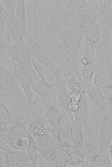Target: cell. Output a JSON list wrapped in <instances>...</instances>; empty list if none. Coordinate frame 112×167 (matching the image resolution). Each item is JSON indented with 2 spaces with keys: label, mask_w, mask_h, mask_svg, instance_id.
<instances>
[{
  "label": "cell",
  "mask_w": 112,
  "mask_h": 167,
  "mask_svg": "<svg viewBox=\"0 0 112 167\" xmlns=\"http://www.w3.org/2000/svg\"><path fill=\"white\" fill-rule=\"evenodd\" d=\"M38 0H34V6L32 14V21L30 24L33 28V38H40L43 34L44 32L40 28L38 25L37 20V12Z\"/></svg>",
  "instance_id": "1f68e13d"
},
{
  "label": "cell",
  "mask_w": 112,
  "mask_h": 167,
  "mask_svg": "<svg viewBox=\"0 0 112 167\" xmlns=\"http://www.w3.org/2000/svg\"><path fill=\"white\" fill-rule=\"evenodd\" d=\"M111 32L103 27L100 40L95 52L97 63L104 68L112 67V46L111 43Z\"/></svg>",
  "instance_id": "52a82bcc"
},
{
  "label": "cell",
  "mask_w": 112,
  "mask_h": 167,
  "mask_svg": "<svg viewBox=\"0 0 112 167\" xmlns=\"http://www.w3.org/2000/svg\"><path fill=\"white\" fill-rule=\"evenodd\" d=\"M102 31L97 20L84 34L91 51L95 57L96 48L100 40Z\"/></svg>",
  "instance_id": "ffe728a7"
},
{
  "label": "cell",
  "mask_w": 112,
  "mask_h": 167,
  "mask_svg": "<svg viewBox=\"0 0 112 167\" xmlns=\"http://www.w3.org/2000/svg\"><path fill=\"white\" fill-rule=\"evenodd\" d=\"M3 134H11L23 137H27L29 134L24 123L11 126H8Z\"/></svg>",
  "instance_id": "f546056e"
},
{
  "label": "cell",
  "mask_w": 112,
  "mask_h": 167,
  "mask_svg": "<svg viewBox=\"0 0 112 167\" xmlns=\"http://www.w3.org/2000/svg\"><path fill=\"white\" fill-rule=\"evenodd\" d=\"M14 73L25 95L28 107L32 106L35 101L34 99L32 84L34 81L28 70L23 66L12 60Z\"/></svg>",
  "instance_id": "8fae6325"
},
{
  "label": "cell",
  "mask_w": 112,
  "mask_h": 167,
  "mask_svg": "<svg viewBox=\"0 0 112 167\" xmlns=\"http://www.w3.org/2000/svg\"><path fill=\"white\" fill-rule=\"evenodd\" d=\"M80 93L81 98L78 104V109L75 114L72 122L84 126L88 122L89 118L88 98L84 89Z\"/></svg>",
  "instance_id": "d6986e66"
},
{
  "label": "cell",
  "mask_w": 112,
  "mask_h": 167,
  "mask_svg": "<svg viewBox=\"0 0 112 167\" xmlns=\"http://www.w3.org/2000/svg\"><path fill=\"white\" fill-rule=\"evenodd\" d=\"M54 148L55 152V167H67L69 158L68 154L61 149Z\"/></svg>",
  "instance_id": "4dcf8cb0"
},
{
  "label": "cell",
  "mask_w": 112,
  "mask_h": 167,
  "mask_svg": "<svg viewBox=\"0 0 112 167\" xmlns=\"http://www.w3.org/2000/svg\"><path fill=\"white\" fill-rule=\"evenodd\" d=\"M85 7L78 13L74 25L84 35L100 15L103 0H87Z\"/></svg>",
  "instance_id": "5b68a950"
},
{
  "label": "cell",
  "mask_w": 112,
  "mask_h": 167,
  "mask_svg": "<svg viewBox=\"0 0 112 167\" xmlns=\"http://www.w3.org/2000/svg\"><path fill=\"white\" fill-rule=\"evenodd\" d=\"M69 123L56 129L47 128L54 138V145L53 147L61 149L68 154L71 152V149L73 147Z\"/></svg>",
  "instance_id": "4fadbf2b"
},
{
  "label": "cell",
  "mask_w": 112,
  "mask_h": 167,
  "mask_svg": "<svg viewBox=\"0 0 112 167\" xmlns=\"http://www.w3.org/2000/svg\"><path fill=\"white\" fill-rule=\"evenodd\" d=\"M7 55H9L12 60L25 67L34 81L41 82L34 69L29 47L24 42V39L11 44Z\"/></svg>",
  "instance_id": "277c9868"
},
{
  "label": "cell",
  "mask_w": 112,
  "mask_h": 167,
  "mask_svg": "<svg viewBox=\"0 0 112 167\" xmlns=\"http://www.w3.org/2000/svg\"><path fill=\"white\" fill-rule=\"evenodd\" d=\"M10 30L11 44L24 39L23 28L18 17L15 14L10 24Z\"/></svg>",
  "instance_id": "cb8c5ba5"
},
{
  "label": "cell",
  "mask_w": 112,
  "mask_h": 167,
  "mask_svg": "<svg viewBox=\"0 0 112 167\" xmlns=\"http://www.w3.org/2000/svg\"><path fill=\"white\" fill-rule=\"evenodd\" d=\"M103 115L98 136L99 149L101 152L109 154L112 140V109Z\"/></svg>",
  "instance_id": "7c38bea8"
},
{
  "label": "cell",
  "mask_w": 112,
  "mask_h": 167,
  "mask_svg": "<svg viewBox=\"0 0 112 167\" xmlns=\"http://www.w3.org/2000/svg\"><path fill=\"white\" fill-rule=\"evenodd\" d=\"M32 65L34 69L41 82L47 83L48 82L44 74L41 65L32 57Z\"/></svg>",
  "instance_id": "f35d334b"
},
{
  "label": "cell",
  "mask_w": 112,
  "mask_h": 167,
  "mask_svg": "<svg viewBox=\"0 0 112 167\" xmlns=\"http://www.w3.org/2000/svg\"><path fill=\"white\" fill-rule=\"evenodd\" d=\"M105 68V75L100 88L105 100L110 110L112 109V67Z\"/></svg>",
  "instance_id": "44dd1931"
},
{
  "label": "cell",
  "mask_w": 112,
  "mask_h": 167,
  "mask_svg": "<svg viewBox=\"0 0 112 167\" xmlns=\"http://www.w3.org/2000/svg\"><path fill=\"white\" fill-rule=\"evenodd\" d=\"M68 0H55L56 5L48 21L45 35L55 36L60 30L69 28L75 13L70 6Z\"/></svg>",
  "instance_id": "3957f363"
},
{
  "label": "cell",
  "mask_w": 112,
  "mask_h": 167,
  "mask_svg": "<svg viewBox=\"0 0 112 167\" xmlns=\"http://www.w3.org/2000/svg\"><path fill=\"white\" fill-rule=\"evenodd\" d=\"M0 7V28L2 29L10 25L14 15L12 16L8 14L1 4Z\"/></svg>",
  "instance_id": "d590c367"
},
{
  "label": "cell",
  "mask_w": 112,
  "mask_h": 167,
  "mask_svg": "<svg viewBox=\"0 0 112 167\" xmlns=\"http://www.w3.org/2000/svg\"><path fill=\"white\" fill-rule=\"evenodd\" d=\"M105 73V68L97 63L94 75V84L95 85L100 87L104 78Z\"/></svg>",
  "instance_id": "8d00e7d4"
},
{
  "label": "cell",
  "mask_w": 112,
  "mask_h": 167,
  "mask_svg": "<svg viewBox=\"0 0 112 167\" xmlns=\"http://www.w3.org/2000/svg\"><path fill=\"white\" fill-rule=\"evenodd\" d=\"M64 77L68 88L72 92L80 93L84 89L76 77L72 75Z\"/></svg>",
  "instance_id": "836d02e7"
},
{
  "label": "cell",
  "mask_w": 112,
  "mask_h": 167,
  "mask_svg": "<svg viewBox=\"0 0 112 167\" xmlns=\"http://www.w3.org/2000/svg\"><path fill=\"white\" fill-rule=\"evenodd\" d=\"M15 14L18 17L23 30L27 25L25 0H17Z\"/></svg>",
  "instance_id": "83f0119b"
},
{
  "label": "cell",
  "mask_w": 112,
  "mask_h": 167,
  "mask_svg": "<svg viewBox=\"0 0 112 167\" xmlns=\"http://www.w3.org/2000/svg\"><path fill=\"white\" fill-rule=\"evenodd\" d=\"M40 38L45 41L52 62L64 76L72 75L77 78L81 75L77 67V57L56 37L43 33Z\"/></svg>",
  "instance_id": "7a4b0ae2"
},
{
  "label": "cell",
  "mask_w": 112,
  "mask_h": 167,
  "mask_svg": "<svg viewBox=\"0 0 112 167\" xmlns=\"http://www.w3.org/2000/svg\"><path fill=\"white\" fill-rule=\"evenodd\" d=\"M69 124L73 148L78 147L82 144L84 140L83 126L73 122Z\"/></svg>",
  "instance_id": "603a6c76"
},
{
  "label": "cell",
  "mask_w": 112,
  "mask_h": 167,
  "mask_svg": "<svg viewBox=\"0 0 112 167\" xmlns=\"http://www.w3.org/2000/svg\"><path fill=\"white\" fill-rule=\"evenodd\" d=\"M28 147L26 151L32 167L38 166L37 164L39 156V152L36 143L33 137L29 134L27 137Z\"/></svg>",
  "instance_id": "d4e9b609"
},
{
  "label": "cell",
  "mask_w": 112,
  "mask_h": 167,
  "mask_svg": "<svg viewBox=\"0 0 112 167\" xmlns=\"http://www.w3.org/2000/svg\"><path fill=\"white\" fill-rule=\"evenodd\" d=\"M110 41H111V44L112 46V32H111V33Z\"/></svg>",
  "instance_id": "b9f144b4"
},
{
  "label": "cell",
  "mask_w": 112,
  "mask_h": 167,
  "mask_svg": "<svg viewBox=\"0 0 112 167\" xmlns=\"http://www.w3.org/2000/svg\"><path fill=\"white\" fill-rule=\"evenodd\" d=\"M23 36L24 42L29 47L32 57L35 60L41 65L47 67L52 72L58 69L52 62L46 46L32 38L26 28L23 30Z\"/></svg>",
  "instance_id": "8992f818"
},
{
  "label": "cell",
  "mask_w": 112,
  "mask_h": 167,
  "mask_svg": "<svg viewBox=\"0 0 112 167\" xmlns=\"http://www.w3.org/2000/svg\"><path fill=\"white\" fill-rule=\"evenodd\" d=\"M48 131L42 135L34 138L38 146L39 151L52 148L54 145V138Z\"/></svg>",
  "instance_id": "4316f807"
},
{
  "label": "cell",
  "mask_w": 112,
  "mask_h": 167,
  "mask_svg": "<svg viewBox=\"0 0 112 167\" xmlns=\"http://www.w3.org/2000/svg\"><path fill=\"white\" fill-rule=\"evenodd\" d=\"M31 87L33 91L42 99V101L57 102L55 82L44 83L34 81Z\"/></svg>",
  "instance_id": "ac0fdd59"
},
{
  "label": "cell",
  "mask_w": 112,
  "mask_h": 167,
  "mask_svg": "<svg viewBox=\"0 0 112 167\" xmlns=\"http://www.w3.org/2000/svg\"><path fill=\"white\" fill-rule=\"evenodd\" d=\"M50 167H55V152L53 147L39 151Z\"/></svg>",
  "instance_id": "e575fe53"
},
{
  "label": "cell",
  "mask_w": 112,
  "mask_h": 167,
  "mask_svg": "<svg viewBox=\"0 0 112 167\" xmlns=\"http://www.w3.org/2000/svg\"><path fill=\"white\" fill-rule=\"evenodd\" d=\"M52 73L55 79L57 102L66 111L69 117L70 113L68 109V105L70 101V94L66 87V80L59 70H56Z\"/></svg>",
  "instance_id": "2e32d148"
},
{
  "label": "cell",
  "mask_w": 112,
  "mask_h": 167,
  "mask_svg": "<svg viewBox=\"0 0 112 167\" xmlns=\"http://www.w3.org/2000/svg\"><path fill=\"white\" fill-rule=\"evenodd\" d=\"M83 34L75 26L59 30L56 37L61 43L77 57L81 46Z\"/></svg>",
  "instance_id": "30bf717a"
},
{
  "label": "cell",
  "mask_w": 112,
  "mask_h": 167,
  "mask_svg": "<svg viewBox=\"0 0 112 167\" xmlns=\"http://www.w3.org/2000/svg\"><path fill=\"white\" fill-rule=\"evenodd\" d=\"M0 102L15 117L25 118L28 114L26 98L14 72L0 67Z\"/></svg>",
  "instance_id": "6da1fadb"
},
{
  "label": "cell",
  "mask_w": 112,
  "mask_h": 167,
  "mask_svg": "<svg viewBox=\"0 0 112 167\" xmlns=\"http://www.w3.org/2000/svg\"><path fill=\"white\" fill-rule=\"evenodd\" d=\"M0 2L8 14L12 16L15 15L17 0H0Z\"/></svg>",
  "instance_id": "74e56055"
},
{
  "label": "cell",
  "mask_w": 112,
  "mask_h": 167,
  "mask_svg": "<svg viewBox=\"0 0 112 167\" xmlns=\"http://www.w3.org/2000/svg\"><path fill=\"white\" fill-rule=\"evenodd\" d=\"M81 61L82 65L81 72L83 81L91 84L97 62L95 57L91 52L88 42L86 40L83 55Z\"/></svg>",
  "instance_id": "5bb4252c"
},
{
  "label": "cell",
  "mask_w": 112,
  "mask_h": 167,
  "mask_svg": "<svg viewBox=\"0 0 112 167\" xmlns=\"http://www.w3.org/2000/svg\"><path fill=\"white\" fill-rule=\"evenodd\" d=\"M84 167H112L109 153L101 152L98 148L89 153L84 158Z\"/></svg>",
  "instance_id": "e0dca14e"
},
{
  "label": "cell",
  "mask_w": 112,
  "mask_h": 167,
  "mask_svg": "<svg viewBox=\"0 0 112 167\" xmlns=\"http://www.w3.org/2000/svg\"><path fill=\"white\" fill-rule=\"evenodd\" d=\"M81 97L80 93L72 92L70 94V101L78 104L81 99Z\"/></svg>",
  "instance_id": "ab89813d"
},
{
  "label": "cell",
  "mask_w": 112,
  "mask_h": 167,
  "mask_svg": "<svg viewBox=\"0 0 112 167\" xmlns=\"http://www.w3.org/2000/svg\"><path fill=\"white\" fill-rule=\"evenodd\" d=\"M3 134L7 137L10 146L13 149L26 151L28 147V142L23 138L24 137L11 134Z\"/></svg>",
  "instance_id": "484cf974"
},
{
  "label": "cell",
  "mask_w": 112,
  "mask_h": 167,
  "mask_svg": "<svg viewBox=\"0 0 112 167\" xmlns=\"http://www.w3.org/2000/svg\"><path fill=\"white\" fill-rule=\"evenodd\" d=\"M43 102V106L47 120L52 128L56 129L70 123L67 113L57 102L50 101Z\"/></svg>",
  "instance_id": "9c48e42d"
},
{
  "label": "cell",
  "mask_w": 112,
  "mask_h": 167,
  "mask_svg": "<svg viewBox=\"0 0 112 167\" xmlns=\"http://www.w3.org/2000/svg\"><path fill=\"white\" fill-rule=\"evenodd\" d=\"M85 90L90 101L103 114L106 113L109 109L105 100L100 87L94 84L84 82L80 83Z\"/></svg>",
  "instance_id": "9a60e30c"
},
{
  "label": "cell",
  "mask_w": 112,
  "mask_h": 167,
  "mask_svg": "<svg viewBox=\"0 0 112 167\" xmlns=\"http://www.w3.org/2000/svg\"><path fill=\"white\" fill-rule=\"evenodd\" d=\"M100 15L103 27L112 32V0H103Z\"/></svg>",
  "instance_id": "7402d4cb"
},
{
  "label": "cell",
  "mask_w": 112,
  "mask_h": 167,
  "mask_svg": "<svg viewBox=\"0 0 112 167\" xmlns=\"http://www.w3.org/2000/svg\"><path fill=\"white\" fill-rule=\"evenodd\" d=\"M0 166L32 167L26 151L7 148L0 145Z\"/></svg>",
  "instance_id": "ba28073f"
},
{
  "label": "cell",
  "mask_w": 112,
  "mask_h": 167,
  "mask_svg": "<svg viewBox=\"0 0 112 167\" xmlns=\"http://www.w3.org/2000/svg\"><path fill=\"white\" fill-rule=\"evenodd\" d=\"M109 154L110 156L111 162L112 164V140L111 142L109 150Z\"/></svg>",
  "instance_id": "60d3db41"
},
{
  "label": "cell",
  "mask_w": 112,
  "mask_h": 167,
  "mask_svg": "<svg viewBox=\"0 0 112 167\" xmlns=\"http://www.w3.org/2000/svg\"><path fill=\"white\" fill-rule=\"evenodd\" d=\"M0 124L8 125L13 122L15 117L8 107L3 103H0Z\"/></svg>",
  "instance_id": "f1b7e54d"
},
{
  "label": "cell",
  "mask_w": 112,
  "mask_h": 167,
  "mask_svg": "<svg viewBox=\"0 0 112 167\" xmlns=\"http://www.w3.org/2000/svg\"><path fill=\"white\" fill-rule=\"evenodd\" d=\"M68 155L67 167H84V161L78 152L72 151Z\"/></svg>",
  "instance_id": "d6a6232c"
}]
</instances>
